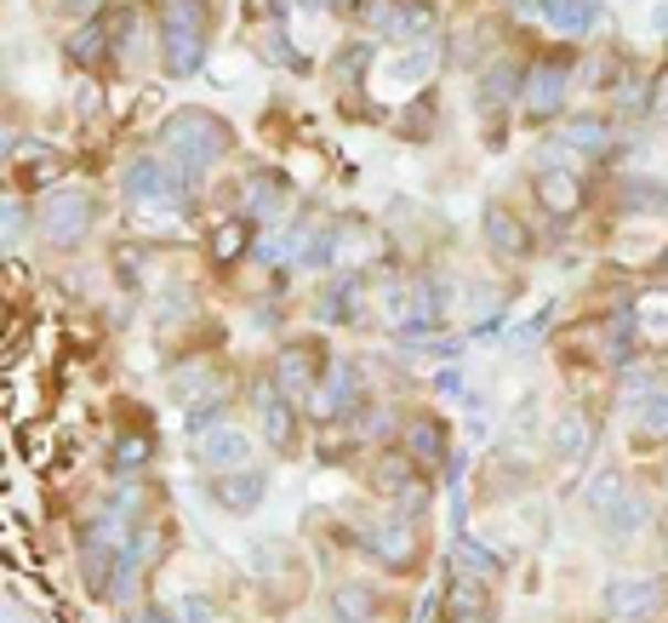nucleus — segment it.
<instances>
[{
	"mask_svg": "<svg viewBox=\"0 0 668 623\" xmlns=\"http://www.w3.org/2000/svg\"><path fill=\"white\" fill-rule=\"evenodd\" d=\"M263 430H269L275 446L291 441V418H286V401H280V389H263Z\"/></svg>",
	"mask_w": 668,
	"mask_h": 623,
	"instance_id": "12",
	"label": "nucleus"
},
{
	"mask_svg": "<svg viewBox=\"0 0 668 623\" xmlns=\"http://www.w3.org/2000/svg\"><path fill=\"white\" fill-rule=\"evenodd\" d=\"M543 207H549L554 218H572V212H577V183H565V172H549V178H543Z\"/></svg>",
	"mask_w": 668,
	"mask_h": 623,
	"instance_id": "10",
	"label": "nucleus"
},
{
	"mask_svg": "<svg viewBox=\"0 0 668 623\" xmlns=\"http://www.w3.org/2000/svg\"><path fill=\"white\" fill-rule=\"evenodd\" d=\"M115 464H120V469H131V464H144V441H120V452H115Z\"/></svg>",
	"mask_w": 668,
	"mask_h": 623,
	"instance_id": "24",
	"label": "nucleus"
},
{
	"mask_svg": "<svg viewBox=\"0 0 668 623\" xmlns=\"http://www.w3.org/2000/svg\"><path fill=\"white\" fill-rule=\"evenodd\" d=\"M166 144H172L178 155V167H212V160L223 155V126L212 115H200V109H183L172 126H166Z\"/></svg>",
	"mask_w": 668,
	"mask_h": 623,
	"instance_id": "1",
	"label": "nucleus"
},
{
	"mask_svg": "<svg viewBox=\"0 0 668 623\" xmlns=\"http://www.w3.org/2000/svg\"><path fill=\"white\" fill-rule=\"evenodd\" d=\"M543 12L565 29V35H583L600 23V0H543Z\"/></svg>",
	"mask_w": 668,
	"mask_h": 623,
	"instance_id": "8",
	"label": "nucleus"
},
{
	"mask_svg": "<svg viewBox=\"0 0 668 623\" xmlns=\"http://www.w3.org/2000/svg\"><path fill=\"white\" fill-rule=\"evenodd\" d=\"M640 430H646V435H668V395H651V401L640 406Z\"/></svg>",
	"mask_w": 668,
	"mask_h": 623,
	"instance_id": "20",
	"label": "nucleus"
},
{
	"mask_svg": "<svg viewBox=\"0 0 668 623\" xmlns=\"http://www.w3.org/2000/svg\"><path fill=\"white\" fill-rule=\"evenodd\" d=\"M223 498H229V509H252V504L263 498V475L252 469V475H235V481H223Z\"/></svg>",
	"mask_w": 668,
	"mask_h": 623,
	"instance_id": "13",
	"label": "nucleus"
},
{
	"mask_svg": "<svg viewBox=\"0 0 668 623\" xmlns=\"http://www.w3.org/2000/svg\"><path fill=\"white\" fill-rule=\"evenodd\" d=\"M486 223H491V229H486V235H491V246H503V252H526V235L515 229V218H509V212H491Z\"/></svg>",
	"mask_w": 668,
	"mask_h": 623,
	"instance_id": "15",
	"label": "nucleus"
},
{
	"mask_svg": "<svg viewBox=\"0 0 668 623\" xmlns=\"http://www.w3.org/2000/svg\"><path fill=\"white\" fill-rule=\"evenodd\" d=\"M560 149H606V126H600V120H572V133L560 138Z\"/></svg>",
	"mask_w": 668,
	"mask_h": 623,
	"instance_id": "14",
	"label": "nucleus"
},
{
	"mask_svg": "<svg viewBox=\"0 0 668 623\" xmlns=\"http://www.w3.org/2000/svg\"><path fill=\"white\" fill-rule=\"evenodd\" d=\"M406 446H412V457H441V423H412L406 430Z\"/></svg>",
	"mask_w": 668,
	"mask_h": 623,
	"instance_id": "16",
	"label": "nucleus"
},
{
	"mask_svg": "<svg viewBox=\"0 0 668 623\" xmlns=\"http://www.w3.org/2000/svg\"><path fill=\"white\" fill-rule=\"evenodd\" d=\"M241 246H246V229L241 223H229V229H218V235H212V252L223 257V264H229V257H241Z\"/></svg>",
	"mask_w": 668,
	"mask_h": 623,
	"instance_id": "21",
	"label": "nucleus"
},
{
	"mask_svg": "<svg viewBox=\"0 0 668 623\" xmlns=\"http://www.w3.org/2000/svg\"><path fill=\"white\" fill-rule=\"evenodd\" d=\"M509 92H515V63H503V70H491V75H486L480 104H486V109H491V104L503 109V104H509Z\"/></svg>",
	"mask_w": 668,
	"mask_h": 623,
	"instance_id": "17",
	"label": "nucleus"
},
{
	"mask_svg": "<svg viewBox=\"0 0 668 623\" xmlns=\"http://www.w3.org/2000/svg\"><path fill=\"white\" fill-rule=\"evenodd\" d=\"M200 35H206V12H200V0H172V7H166V70L189 75L200 63Z\"/></svg>",
	"mask_w": 668,
	"mask_h": 623,
	"instance_id": "2",
	"label": "nucleus"
},
{
	"mask_svg": "<svg viewBox=\"0 0 668 623\" xmlns=\"http://www.w3.org/2000/svg\"><path fill=\"white\" fill-rule=\"evenodd\" d=\"M365 543H372V555H378L383 567H406L412 555H417L406 527H365Z\"/></svg>",
	"mask_w": 668,
	"mask_h": 623,
	"instance_id": "7",
	"label": "nucleus"
},
{
	"mask_svg": "<svg viewBox=\"0 0 668 623\" xmlns=\"http://www.w3.org/2000/svg\"><path fill=\"white\" fill-rule=\"evenodd\" d=\"M200 457H206L212 469H241V464H246V435H235V430H218V435H206V441H200Z\"/></svg>",
	"mask_w": 668,
	"mask_h": 623,
	"instance_id": "9",
	"label": "nucleus"
},
{
	"mask_svg": "<svg viewBox=\"0 0 668 623\" xmlns=\"http://www.w3.org/2000/svg\"><path fill=\"white\" fill-rule=\"evenodd\" d=\"M560 97H565V63H560V57H549L543 70H531V75H526V109L543 120V115H554V109H560Z\"/></svg>",
	"mask_w": 668,
	"mask_h": 623,
	"instance_id": "5",
	"label": "nucleus"
},
{
	"mask_svg": "<svg viewBox=\"0 0 668 623\" xmlns=\"http://www.w3.org/2000/svg\"><path fill=\"white\" fill-rule=\"evenodd\" d=\"M297 383L315 389V378H309V344H286L280 349V389H297Z\"/></svg>",
	"mask_w": 668,
	"mask_h": 623,
	"instance_id": "11",
	"label": "nucleus"
},
{
	"mask_svg": "<svg viewBox=\"0 0 668 623\" xmlns=\"http://www.w3.org/2000/svg\"><path fill=\"white\" fill-rule=\"evenodd\" d=\"M252 212L275 218V212H280V189H275V183H257V189H252Z\"/></svg>",
	"mask_w": 668,
	"mask_h": 623,
	"instance_id": "23",
	"label": "nucleus"
},
{
	"mask_svg": "<svg viewBox=\"0 0 668 623\" xmlns=\"http://www.w3.org/2000/svg\"><path fill=\"white\" fill-rule=\"evenodd\" d=\"M354 367L349 360H338V367H331V378L320 383V389H309V412H343L349 406V395H354Z\"/></svg>",
	"mask_w": 668,
	"mask_h": 623,
	"instance_id": "6",
	"label": "nucleus"
},
{
	"mask_svg": "<svg viewBox=\"0 0 668 623\" xmlns=\"http://www.w3.org/2000/svg\"><path fill=\"white\" fill-rule=\"evenodd\" d=\"M583 441H594V430H589V418H583V412H572V418L560 423V452H572V457H577Z\"/></svg>",
	"mask_w": 668,
	"mask_h": 623,
	"instance_id": "18",
	"label": "nucleus"
},
{
	"mask_svg": "<svg viewBox=\"0 0 668 623\" xmlns=\"http://www.w3.org/2000/svg\"><path fill=\"white\" fill-rule=\"evenodd\" d=\"M612 612L646 623V617L662 612V589H657L651 578H617V583H612Z\"/></svg>",
	"mask_w": 668,
	"mask_h": 623,
	"instance_id": "4",
	"label": "nucleus"
},
{
	"mask_svg": "<svg viewBox=\"0 0 668 623\" xmlns=\"http://www.w3.org/2000/svg\"><path fill=\"white\" fill-rule=\"evenodd\" d=\"M628 207H668V194H662V183H646V178H628Z\"/></svg>",
	"mask_w": 668,
	"mask_h": 623,
	"instance_id": "19",
	"label": "nucleus"
},
{
	"mask_svg": "<svg viewBox=\"0 0 668 623\" xmlns=\"http://www.w3.org/2000/svg\"><path fill=\"white\" fill-rule=\"evenodd\" d=\"M41 223H46V235L57 246H70L86 235V223H92V201L86 194H52V201L41 207Z\"/></svg>",
	"mask_w": 668,
	"mask_h": 623,
	"instance_id": "3",
	"label": "nucleus"
},
{
	"mask_svg": "<svg viewBox=\"0 0 668 623\" xmlns=\"http://www.w3.org/2000/svg\"><path fill=\"white\" fill-rule=\"evenodd\" d=\"M70 52H75V57H86V63H92V57H97V52H104V23H86V29H81V35H75V41H70Z\"/></svg>",
	"mask_w": 668,
	"mask_h": 623,
	"instance_id": "22",
	"label": "nucleus"
}]
</instances>
